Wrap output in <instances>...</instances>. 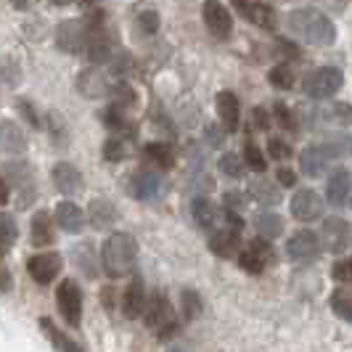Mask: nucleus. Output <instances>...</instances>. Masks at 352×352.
Here are the masks:
<instances>
[{"mask_svg": "<svg viewBox=\"0 0 352 352\" xmlns=\"http://www.w3.org/2000/svg\"><path fill=\"white\" fill-rule=\"evenodd\" d=\"M146 286H143V278H133V281L127 283V289H124L122 294V313L124 318H130V320H135V318H141L146 313Z\"/></svg>", "mask_w": 352, "mask_h": 352, "instance_id": "16", "label": "nucleus"}, {"mask_svg": "<svg viewBox=\"0 0 352 352\" xmlns=\"http://www.w3.org/2000/svg\"><path fill=\"white\" fill-rule=\"evenodd\" d=\"M292 214L302 223H313L318 217H323V199L310 188L297 191V196L292 199Z\"/></svg>", "mask_w": 352, "mask_h": 352, "instance_id": "14", "label": "nucleus"}, {"mask_svg": "<svg viewBox=\"0 0 352 352\" xmlns=\"http://www.w3.org/2000/svg\"><path fill=\"white\" fill-rule=\"evenodd\" d=\"M342 85H344V74L336 67H320V69L307 72L302 80V90L316 101L331 98L336 90H342Z\"/></svg>", "mask_w": 352, "mask_h": 352, "instance_id": "4", "label": "nucleus"}, {"mask_svg": "<svg viewBox=\"0 0 352 352\" xmlns=\"http://www.w3.org/2000/svg\"><path fill=\"white\" fill-rule=\"evenodd\" d=\"M244 162H247V167H252L254 173H265V167H267V162H265V154L260 151V146L257 143H244Z\"/></svg>", "mask_w": 352, "mask_h": 352, "instance_id": "37", "label": "nucleus"}, {"mask_svg": "<svg viewBox=\"0 0 352 352\" xmlns=\"http://www.w3.org/2000/svg\"><path fill=\"white\" fill-rule=\"evenodd\" d=\"M210 249L217 254V257H233L236 254V249H239V233L236 230H230V228H217V230H212V236H210Z\"/></svg>", "mask_w": 352, "mask_h": 352, "instance_id": "25", "label": "nucleus"}, {"mask_svg": "<svg viewBox=\"0 0 352 352\" xmlns=\"http://www.w3.org/2000/svg\"><path fill=\"white\" fill-rule=\"evenodd\" d=\"M191 212H194L196 223H199L201 228H207V230H217L220 220H223V212L217 210V207L212 204L207 196H196ZM220 228H223V226H220Z\"/></svg>", "mask_w": 352, "mask_h": 352, "instance_id": "23", "label": "nucleus"}, {"mask_svg": "<svg viewBox=\"0 0 352 352\" xmlns=\"http://www.w3.org/2000/svg\"><path fill=\"white\" fill-rule=\"evenodd\" d=\"M310 122L347 127V124H352V106L350 104H331V106H323V109H316V111L310 114Z\"/></svg>", "mask_w": 352, "mask_h": 352, "instance_id": "20", "label": "nucleus"}, {"mask_svg": "<svg viewBox=\"0 0 352 352\" xmlns=\"http://www.w3.org/2000/svg\"><path fill=\"white\" fill-rule=\"evenodd\" d=\"M220 173L226 177H241L244 175V159L239 157V154L226 151V154L220 157Z\"/></svg>", "mask_w": 352, "mask_h": 352, "instance_id": "36", "label": "nucleus"}, {"mask_svg": "<svg viewBox=\"0 0 352 352\" xmlns=\"http://www.w3.org/2000/svg\"><path fill=\"white\" fill-rule=\"evenodd\" d=\"M138 24H141L146 32H157V27H159V19H157V14H141V19H138Z\"/></svg>", "mask_w": 352, "mask_h": 352, "instance_id": "45", "label": "nucleus"}, {"mask_svg": "<svg viewBox=\"0 0 352 352\" xmlns=\"http://www.w3.org/2000/svg\"><path fill=\"white\" fill-rule=\"evenodd\" d=\"M254 228L260 233V239L273 241L283 233V217H278L276 212H263V214L254 217Z\"/></svg>", "mask_w": 352, "mask_h": 352, "instance_id": "30", "label": "nucleus"}, {"mask_svg": "<svg viewBox=\"0 0 352 352\" xmlns=\"http://www.w3.org/2000/svg\"><path fill=\"white\" fill-rule=\"evenodd\" d=\"M276 263V252L270 247V241L265 239H254L241 254H239V267L244 273H252V276H260L267 265Z\"/></svg>", "mask_w": 352, "mask_h": 352, "instance_id": "6", "label": "nucleus"}, {"mask_svg": "<svg viewBox=\"0 0 352 352\" xmlns=\"http://www.w3.org/2000/svg\"><path fill=\"white\" fill-rule=\"evenodd\" d=\"M74 260L82 265V270H85L88 276H93V273H96V270L90 267V244H88V241H85L80 249H74Z\"/></svg>", "mask_w": 352, "mask_h": 352, "instance_id": "44", "label": "nucleus"}, {"mask_svg": "<svg viewBox=\"0 0 352 352\" xmlns=\"http://www.w3.org/2000/svg\"><path fill=\"white\" fill-rule=\"evenodd\" d=\"M320 249H323L320 247V236L307 228L292 233L289 241H286V254L294 263H310V260H316L318 254H320Z\"/></svg>", "mask_w": 352, "mask_h": 352, "instance_id": "7", "label": "nucleus"}, {"mask_svg": "<svg viewBox=\"0 0 352 352\" xmlns=\"http://www.w3.org/2000/svg\"><path fill=\"white\" fill-rule=\"evenodd\" d=\"M3 252H6V249H3V247H0V257H3Z\"/></svg>", "mask_w": 352, "mask_h": 352, "instance_id": "54", "label": "nucleus"}, {"mask_svg": "<svg viewBox=\"0 0 352 352\" xmlns=\"http://www.w3.org/2000/svg\"><path fill=\"white\" fill-rule=\"evenodd\" d=\"M249 194L254 196V201H260V204H270V207H276V204L281 201V191H278L273 183H267L265 177L254 180V183L249 186Z\"/></svg>", "mask_w": 352, "mask_h": 352, "instance_id": "31", "label": "nucleus"}, {"mask_svg": "<svg viewBox=\"0 0 352 352\" xmlns=\"http://www.w3.org/2000/svg\"><path fill=\"white\" fill-rule=\"evenodd\" d=\"M51 3H53V6H69L72 0H51Z\"/></svg>", "mask_w": 352, "mask_h": 352, "instance_id": "52", "label": "nucleus"}, {"mask_svg": "<svg viewBox=\"0 0 352 352\" xmlns=\"http://www.w3.org/2000/svg\"><path fill=\"white\" fill-rule=\"evenodd\" d=\"M56 45L67 53H80L82 48H88V21L69 19V21L58 24V30H56Z\"/></svg>", "mask_w": 352, "mask_h": 352, "instance_id": "9", "label": "nucleus"}, {"mask_svg": "<svg viewBox=\"0 0 352 352\" xmlns=\"http://www.w3.org/2000/svg\"><path fill=\"white\" fill-rule=\"evenodd\" d=\"M180 305H183V318L186 320H196V318L201 316V310H204L201 297H199L196 289H183L180 292Z\"/></svg>", "mask_w": 352, "mask_h": 352, "instance_id": "34", "label": "nucleus"}, {"mask_svg": "<svg viewBox=\"0 0 352 352\" xmlns=\"http://www.w3.org/2000/svg\"><path fill=\"white\" fill-rule=\"evenodd\" d=\"M146 326L159 336V339H167V336H173L177 331V320H175V310H173V305L170 300L164 297V294H154L151 300L146 302Z\"/></svg>", "mask_w": 352, "mask_h": 352, "instance_id": "3", "label": "nucleus"}, {"mask_svg": "<svg viewBox=\"0 0 352 352\" xmlns=\"http://www.w3.org/2000/svg\"><path fill=\"white\" fill-rule=\"evenodd\" d=\"M8 289H11V276H8V270L0 267V292H8Z\"/></svg>", "mask_w": 352, "mask_h": 352, "instance_id": "48", "label": "nucleus"}, {"mask_svg": "<svg viewBox=\"0 0 352 352\" xmlns=\"http://www.w3.org/2000/svg\"><path fill=\"white\" fill-rule=\"evenodd\" d=\"M331 276H334V281H339V283H352V257L339 260V263L334 265V270H331Z\"/></svg>", "mask_w": 352, "mask_h": 352, "instance_id": "41", "label": "nucleus"}, {"mask_svg": "<svg viewBox=\"0 0 352 352\" xmlns=\"http://www.w3.org/2000/svg\"><path fill=\"white\" fill-rule=\"evenodd\" d=\"M138 263V241L130 233H111L101 247V265L109 278H122L127 273H133V267Z\"/></svg>", "mask_w": 352, "mask_h": 352, "instance_id": "1", "label": "nucleus"}, {"mask_svg": "<svg viewBox=\"0 0 352 352\" xmlns=\"http://www.w3.org/2000/svg\"><path fill=\"white\" fill-rule=\"evenodd\" d=\"M111 98H114V109H127V106L135 104V93H133V88L130 85H114L111 88Z\"/></svg>", "mask_w": 352, "mask_h": 352, "instance_id": "39", "label": "nucleus"}, {"mask_svg": "<svg viewBox=\"0 0 352 352\" xmlns=\"http://www.w3.org/2000/svg\"><path fill=\"white\" fill-rule=\"evenodd\" d=\"M254 124H257L260 130H267V124H270V117H267V111H265L263 106L254 109Z\"/></svg>", "mask_w": 352, "mask_h": 352, "instance_id": "46", "label": "nucleus"}, {"mask_svg": "<svg viewBox=\"0 0 352 352\" xmlns=\"http://www.w3.org/2000/svg\"><path fill=\"white\" fill-rule=\"evenodd\" d=\"M56 223L67 233H80L85 228V212L80 210L74 201H61L56 207Z\"/></svg>", "mask_w": 352, "mask_h": 352, "instance_id": "22", "label": "nucleus"}, {"mask_svg": "<svg viewBox=\"0 0 352 352\" xmlns=\"http://www.w3.org/2000/svg\"><path fill=\"white\" fill-rule=\"evenodd\" d=\"M30 239H32L35 247H48V244H53V223L48 212H37L35 217H32Z\"/></svg>", "mask_w": 352, "mask_h": 352, "instance_id": "29", "label": "nucleus"}, {"mask_svg": "<svg viewBox=\"0 0 352 352\" xmlns=\"http://www.w3.org/2000/svg\"><path fill=\"white\" fill-rule=\"evenodd\" d=\"M320 239H323V247L329 249L331 254H342L344 249L350 247V241H352L350 223H347V220H342V217H329V220L323 223Z\"/></svg>", "mask_w": 352, "mask_h": 352, "instance_id": "10", "label": "nucleus"}, {"mask_svg": "<svg viewBox=\"0 0 352 352\" xmlns=\"http://www.w3.org/2000/svg\"><path fill=\"white\" fill-rule=\"evenodd\" d=\"M352 188V177L347 170H334L331 177L326 180V196L334 207H344L347 204V196H350Z\"/></svg>", "mask_w": 352, "mask_h": 352, "instance_id": "21", "label": "nucleus"}, {"mask_svg": "<svg viewBox=\"0 0 352 352\" xmlns=\"http://www.w3.org/2000/svg\"><path fill=\"white\" fill-rule=\"evenodd\" d=\"M61 267H64V260L56 252H43V254H35V257L27 260V273L40 286H48V283L56 281V276L61 273Z\"/></svg>", "mask_w": 352, "mask_h": 352, "instance_id": "8", "label": "nucleus"}, {"mask_svg": "<svg viewBox=\"0 0 352 352\" xmlns=\"http://www.w3.org/2000/svg\"><path fill=\"white\" fill-rule=\"evenodd\" d=\"M40 329H43V334L51 339V344L58 352H85V347H82V344H77L74 339H69V336L64 334V331L53 323L51 318H40Z\"/></svg>", "mask_w": 352, "mask_h": 352, "instance_id": "26", "label": "nucleus"}, {"mask_svg": "<svg viewBox=\"0 0 352 352\" xmlns=\"http://www.w3.org/2000/svg\"><path fill=\"white\" fill-rule=\"evenodd\" d=\"M276 117H278V124L283 130H297V122H294V114L286 109L283 104H276Z\"/></svg>", "mask_w": 352, "mask_h": 352, "instance_id": "43", "label": "nucleus"}, {"mask_svg": "<svg viewBox=\"0 0 352 352\" xmlns=\"http://www.w3.org/2000/svg\"><path fill=\"white\" fill-rule=\"evenodd\" d=\"M217 117L226 127V133H236L239 130V122H241V106H239V98L230 93V90H223L217 98Z\"/></svg>", "mask_w": 352, "mask_h": 352, "instance_id": "17", "label": "nucleus"}, {"mask_svg": "<svg viewBox=\"0 0 352 352\" xmlns=\"http://www.w3.org/2000/svg\"><path fill=\"white\" fill-rule=\"evenodd\" d=\"M56 302H58V313L61 318L69 323L72 329H77L82 323V289L77 286V281H67L58 283L56 289Z\"/></svg>", "mask_w": 352, "mask_h": 352, "instance_id": "5", "label": "nucleus"}, {"mask_svg": "<svg viewBox=\"0 0 352 352\" xmlns=\"http://www.w3.org/2000/svg\"><path fill=\"white\" fill-rule=\"evenodd\" d=\"M278 183H281V186H286V188H292V186L297 183V175H294L292 170L281 167V170H278Z\"/></svg>", "mask_w": 352, "mask_h": 352, "instance_id": "47", "label": "nucleus"}, {"mask_svg": "<svg viewBox=\"0 0 352 352\" xmlns=\"http://www.w3.org/2000/svg\"><path fill=\"white\" fill-rule=\"evenodd\" d=\"M51 177H53V186L64 196H77L82 194V188H85L82 173L74 164H69V162H58L51 170Z\"/></svg>", "mask_w": 352, "mask_h": 352, "instance_id": "12", "label": "nucleus"}, {"mask_svg": "<svg viewBox=\"0 0 352 352\" xmlns=\"http://www.w3.org/2000/svg\"><path fill=\"white\" fill-rule=\"evenodd\" d=\"M16 239H19L16 220L11 214H0V247L8 249L11 244H16Z\"/></svg>", "mask_w": 352, "mask_h": 352, "instance_id": "35", "label": "nucleus"}, {"mask_svg": "<svg viewBox=\"0 0 352 352\" xmlns=\"http://www.w3.org/2000/svg\"><path fill=\"white\" fill-rule=\"evenodd\" d=\"M167 352H194V350H188V347H170Z\"/></svg>", "mask_w": 352, "mask_h": 352, "instance_id": "51", "label": "nucleus"}, {"mask_svg": "<svg viewBox=\"0 0 352 352\" xmlns=\"http://www.w3.org/2000/svg\"><path fill=\"white\" fill-rule=\"evenodd\" d=\"M27 151V135L21 127L8 120H0V154H24Z\"/></svg>", "mask_w": 352, "mask_h": 352, "instance_id": "19", "label": "nucleus"}, {"mask_svg": "<svg viewBox=\"0 0 352 352\" xmlns=\"http://www.w3.org/2000/svg\"><path fill=\"white\" fill-rule=\"evenodd\" d=\"M130 194L138 201H154L164 194V180L159 173H138L130 183Z\"/></svg>", "mask_w": 352, "mask_h": 352, "instance_id": "15", "label": "nucleus"}, {"mask_svg": "<svg viewBox=\"0 0 352 352\" xmlns=\"http://www.w3.org/2000/svg\"><path fill=\"white\" fill-rule=\"evenodd\" d=\"M77 90L85 98H101V96L111 93V85H109V77L101 69H85L77 77Z\"/></svg>", "mask_w": 352, "mask_h": 352, "instance_id": "18", "label": "nucleus"}, {"mask_svg": "<svg viewBox=\"0 0 352 352\" xmlns=\"http://www.w3.org/2000/svg\"><path fill=\"white\" fill-rule=\"evenodd\" d=\"M82 3H88V6H96V3H98V0H82Z\"/></svg>", "mask_w": 352, "mask_h": 352, "instance_id": "53", "label": "nucleus"}, {"mask_svg": "<svg viewBox=\"0 0 352 352\" xmlns=\"http://www.w3.org/2000/svg\"><path fill=\"white\" fill-rule=\"evenodd\" d=\"M267 154L273 159H278V162H283V159L292 157V146L278 141V138H270V141H267Z\"/></svg>", "mask_w": 352, "mask_h": 352, "instance_id": "42", "label": "nucleus"}, {"mask_svg": "<svg viewBox=\"0 0 352 352\" xmlns=\"http://www.w3.org/2000/svg\"><path fill=\"white\" fill-rule=\"evenodd\" d=\"M233 6L239 8V14L244 19H249L252 24L263 27V30H276V11L273 6L267 3H260V0H233Z\"/></svg>", "mask_w": 352, "mask_h": 352, "instance_id": "13", "label": "nucleus"}, {"mask_svg": "<svg viewBox=\"0 0 352 352\" xmlns=\"http://www.w3.org/2000/svg\"><path fill=\"white\" fill-rule=\"evenodd\" d=\"M286 27L294 37H300L310 45H331L336 40V27L329 16H323L320 11L313 8H300L292 11L286 19Z\"/></svg>", "mask_w": 352, "mask_h": 352, "instance_id": "2", "label": "nucleus"}, {"mask_svg": "<svg viewBox=\"0 0 352 352\" xmlns=\"http://www.w3.org/2000/svg\"><path fill=\"white\" fill-rule=\"evenodd\" d=\"M201 16H204L207 30H210L214 37H220V40L230 37V32H233V16H230V11L223 6V3L207 0L204 8H201Z\"/></svg>", "mask_w": 352, "mask_h": 352, "instance_id": "11", "label": "nucleus"}, {"mask_svg": "<svg viewBox=\"0 0 352 352\" xmlns=\"http://www.w3.org/2000/svg\"><path fill=\"white\" fill-rule=\"evenodd\" d=\"M90 226L98 230L109 228L114 220H117V210H114V204L109 201V199H96V201H90Z\"/></svg>", "mask_w": 352, "mask_h": 352, "instance_id": "28", "label": "nucleus"}, {"mask_svg": "<svg viewBox=\"0 0 352 352\" xmlns=\"http://www.w3.org/2000/svg\"><path fill=\"white\" fill-rule=\"evenodd\" d=\"M326 164H329V159L323 157V151L318 148V143L316 146H307L300 154V167L307 177H320L326 173Z\"/></svg>", "mask_w": 352, "mask_h": 352, "instance_id": "27", "label": "nucleus"}, {"mask_svg": "<svg viewBox=\"0 0 352 352\" xmlns=\"http://www.w3.org/2000/svg\"><path fill=\"white\" fill-rule=\"evenodd\" d=\"M124 157H127V146H124V141H120V135H114L104 143L106 162H122Z\"/></svg>", "mask_w": 352, "mask_h": 352, "instance_id": "38", "label": "nucleus"}, {"mask_svg": "<svg viewBox=\"0 0 352 352\" xmlns=\"http://www.w3.org/2000/svg\"><path fill=\"white\" fill-rule=\"evenodd\" d=\"M8 201V186H6V180L0 177V207Z\"/></svg>", "mask_w": 352, "mask_h": 352, "instance_id": "50", "label": "nucleus"}, {"mask_svg": "<svg viewBox=\"0 0 352 352\" xmlns=\"http://www.w3.org/2000/svg\"><path fill=\"white\" fill-rule=\"evenodd\" d=\"M326 159H344L352 154V135L347 133H329L323 141L318 143Z\"/></svg>", "mask_w": 352, "mask_h": 352, "instance_id": "24", "label": "nucleus"}, {"mask_svg": "<svg viewBox=\"0 0 352 352\" xmlns=\"http://www.w3.org/2000/svg\"><path fill=\"white\" fill-rule=\"evenodd\" d=\"M14 3V8H19V11H27V8H35L37 0H11Z\"/></svg>", "mask_w": 352, "mask_h": 352, "instance_id": "49", "label": "nucleus"}, {"mask_svg": "<svg viewBox=\"0 0 352 352\" xmlns=\"http://www.w3.org/2000/svg\"><path fill=\"white\" fill-rule=\"evenodd\" d=\"M329 302H331V310H334L344 323H352V292H347V289H336Z\"/></svg>", "mask_w": 352, "mask_h": 352, "instance_id": "33", "label": "nucleus"}, {"mask_svg": "<svg viewBox=\"0 0 352 352\" xmlns=\"http://www.w3.org/2000/svg\"><path fill=\"white\" fill-rule=\"evenodd\" d=\"M143 154L148 162H154L159 167H164V170H170L173 164H175V151H173V146H167V143H148L146 148H143Z\"/></svg>", "mask_w": 352, "mask_h": 352, "instance_id": "32", "label": "nucleus"}, {"mask_svg": "<svg viewBox=\"0 0 352 352\" xmlns=\"http://www.w3.org/2000/svg\"><path fill=\"white\" fill-rule=\"evenodd\" d=\"M270 82H273L278 90H289L292 88V82H294V74H292L289 67H276V69L270 72Z\"/></svg>", "mask_w": 352, "mask_h": 352, "instance_id": "40", "label": "nucleus"}]
</instances>
